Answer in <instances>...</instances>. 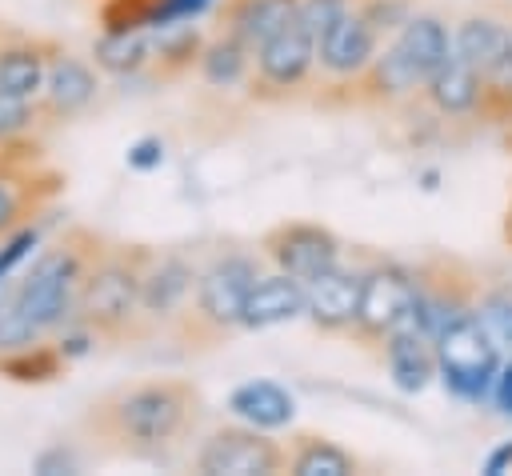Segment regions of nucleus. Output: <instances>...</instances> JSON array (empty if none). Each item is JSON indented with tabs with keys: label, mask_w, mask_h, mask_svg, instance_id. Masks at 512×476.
Segmentation results:
<instances>
[{
	"label": "nucleus",
	"mask_w": 512,
	"mask_h": 476,
	"mask_svg": "<svg viewBox=\"0 0 512 476\" xmlns=\"http://www.w3.org/2000/svg\"><path fill=\"white\" fill-rule=\"evenodd\" d=\"M452 48L460 60H468L480 76L488 68H496L508 48H512V24L492 16V12H468L456 28H452Z\"/></svg>",
	"instance_id": "obj_22"
},
{
	"label": "nucleus",
	"mask_w": 512,
	"mask_h": 476,
	"mask_svg": "<svg viewBox=\"0 0 512 476\" xmlns=\"http://www.w3.org/2000/svg\"><path fill=\"white\" fill-rule=\"evenodd\" d=\"M508 52H512V48H508Z\"/></svg>",
	"instance_id": "obj_45"
},
{
	"label": "nucleus",
	"mask_w": 512,
	"mask_h": 476,
	"mask_svg": "<svg viewBox=\"0 0 512 476\" xmlns=\"http://www.w3.org/2000/svg\"><path fill=\"white\" fill-rule=\"evenodd\" d=\"M48 332L32 320V312L8 292V300L0 304V356H8V352H20V348H32V344H40Z\"/></svg>",
	"instance_id": "obj_31"
},
{
	"label": "nucleus",
	"mask_w": 512,
	"mask_h": 476,
	"mask_svg": "<svg viewBox=\"0 0 512 476\" xmlns=\"http://www.w3.org/2000/svg\"><path fill=\"white\" fill-rule=\"evenodd\" d=\"M96 340H100V336H96L84 320H76V316H72L64 328L52 332V344H56V352L64 356V364H76V360L92 356V352H96Z\"/></svg>",
	"instance_id": "obj_35"
},
{
	"label": "nucleus",
	"mask_w": 512,
	"mask_h": 476,
	"mask_svg": "<svg viewBox=\"0 0 512 476\" xmlns=\"http://www.w3.org/2000/svg\"><path fill=\"white\" fill-rule=\"evenodd\" d=\"M304 304H308V284L288 276V272H260V280L252 284L248 300H244V316H240V328L244 332H264V328H276V324H288V320H300L304 316Z\"/></svg>",
	"instance_id": "obj_19"
},
{
	"label": "nucleus",
	"mask_w": 512,
	"mask_h": 476,
	"mask_svg": "<svg viewBox=\"0 0 512 476\" xmlns=\"http://www.w3.org/2000/svg\"><path fill=\"white\" fill-rule=\"evenodd\" d=\"M392 40H396V48L420 68L424 80L456 52V48H452V28H448L436 12H412V16L404 20V28H400Z\"/></svg>",
	"instance_id": "obj_24"
},
{
	"label": "nucleus",
	"mask_w": 512,
	"mask_h": 476,
	"mask_svg": "<svg viewBox=\"0 0 512 476\" xmlns=\"http://www.w3.org/2000/svg\"><path fill=\"white\" fill-rule=\"evenodd\" d=\"M508 144H512V124H508Z\"/></svg>",
	"instance_id": "obj_44"
},
{
	"label": "nucleus",
	"mask_w": 512,
	"mask_h": 476,
	"mask_svg": "<svg viewBox=\"0 0 512 476\" xmlns=\"http://www.w3.org/2000/svg\"><path fill=\"white\" fill-rule=\"evenodd\" d=\"M348 8H352V0H300V4H296V16H300V24L320 40Z\"/></svg>",
	"instance_id": "obj_36"
},
{
	"label": "nucleus",
	"mask_w": 512,
	"mask_h": 476,
	"mask_svg": "<svg viewBox=\"0 0 512 476\" xmlns=\"http://www.w3.org/2000/svg\"><path fill=\"white\" fill-rule=\"evenodd\" d=\"M360 280H364V268H352V264H336L332 272L316 276L308 284V304H304V320L316 328V332H348L352 320H356V304H360Z\"/></svg>",
	"instance_id": "obj_17"
},
{
	"label": "nucleus",
	"mask_w": 512,
	"mask_h": 476,
	"mask_svg": "<svg viewBox=\"0 0 512 476\" xmlns=\"http://www.w3.org/2000/svg\"><path fill=\"white\" fill-rule=\"evenodd\" d=\"M36 116H40L36 100H16V96L0 92V144L24 140L32 132V124H36Z\"/></svg>",
	"instance_id": "obj_34"
},
{
	"label": "nucleus",
	"mask_w": 512,
	"mask_h": 476,
	"mask_svg": "<svg viewBox=\"0 0 512 476\" xmlns=\"http://www.w3.org/2000/svg\"><path fill=\"white\" fill-rule=\"evenodd\" d=\"M488 404L496 408V416L512 420V356H504V360H500L496 380H492V392H488Z\"/></svg>",
	"instance_id": "obj_40"
},
{
	"label": "nucleus",
	"mask_w": 512,
	"mask_h": 476,
	"mask_svg": "<svg viewBox=\"0 0 512 476\" xmlns=\"http://www.w3.org/2000/svg\"><path fill=\"white\" fill-rule=\"evenodd\" d=\"M32 472H40V476H72V472H80V456L68 444H48V448H40L32 456Z\"/></svg>",
	"instance_id": "obj_38"
},
{
	"label": "nucleus",
	"mask_w": 512,
	"mask_h": 476,
	"mask_svg": "<svg viewBox=\"0 0 512 476\" xmlns=\"http://www.w3.org/2000/svg\"><path fill=\"white\" fill-rule=\"evenodd\" d=\"M420 104L428 112H436L440 120H476L480 104H484V76L460 60L456 52L424 80L420 88Z\"/></svg>",
	"instance_id": "obj_16"
},
{
	"label": "nucleus",
	"mask_w": 512,
	"mask_h": 476,
	"mask_svg": "<svg viewBox=\"0 0 512 476\" xmlns=\"http://www.w3.org/2000/svg\"><path fill=\"white\" fill-rule=\"evenodd\" d=\"M416 304V268L400 260H372L360 280V304L352 320V340L364 348L384 344V336L408 324Z\"/></svg>",
	"instance_id": "obj_6"
},
{
	"label": "nucleus",
	"mask_w": 512,
	"mask_h": 476,
	"mask_svg": "<svg viewBox=\"0 0 512 476\" xmlns=\"http://www.w3.org/2000/svg\"><path fill=\"white\" fill-rule=\"evenodd\" d=\"M204 40L208 36L196 28V20H176V24L152 28V68L160 76H176V72L192 68Z\"/></svg>",
	"instance_id": "obj_27"
},
{
	"label": "nucleus",
	"mask_w": 512,
	"mask_h": 476,
	"mask_svg": "<svg viewBox=\"0 0 512 476\" xmlns=\"http://www.w3.org/2000/svg\"><path fill=\"white\" fill-rule=\"evenodd\" d=\"M44 248V220H24L8 236H0V288H12L16 272Z\"/></svg>",
	"instance_id": "obj_30"
},
{
	"label": "nucleus",
	"mask_w": 512,
	"mask_h": 476,
	"mask_svg": "<svg viewBox=\"0 0 512 476\" xmlns=\"http://www.w3.org/2000/svg\"><path fill=\"white\" fill-rule=\"evenodd\" d=\"M164 156H168V148H164L160 136H136V140L124 148V164H128L132 172H140V176L164 168Z\"/></svg>",
	"instance_id": "obj_37"
},
{
	"label": "nucleus",
	"mask_w": 512,
	"mask_h": 476,
	"mask_svg": "<svg viewBox=\"0 0 512 476\" xmlns=\"http://www.w3.org/2000/svg\"><path fill=\"white\" fill-rule=\"evenodd\" d=\"M52 48H56L52 40H28V36L0 40V92L16 100H40Z\"/></svg>",
	"instance_id": "obj_21"
},
{
	"label": "nucleus",
	"mask_w": 512,
	"mask_h": 476,
	"mask_svg": "<svg viewBox=\"0 0 512 476\" xmlns=\"http://www.w3.org/2000/svg\"><path fill=\"white\" fill-rule=\"evenodd\" d=\"M356 468H360V460L324 436H300L288 448V472L292 476H352Z\"/></svg>",
	"instance_id": "obj_28"
},
{
	"label": "nucleus",
	"mask_w": 512,
	"mask_h": 476,
	"mask_svg": "<svg viewBox=\"0 0 512 476\" xmlns=\"http://www.w3.org/2000/svg\"><path fill=\"white\" fill-rule=\"evenodd\" d=\"M476 296H480V280L464 260L452 256L424 260L416 264V304L408 324H416L428 340H436L448 324L476 312Z\"/></svg>",
	"instance_id": "obj_7"
},
{
	"label": "nucleus",
	"mask_w": 512,
	"mask_h": 476,
	"mask_svg": "<svg viewBox=\"0 0 512 476\" xmlns=\"http://www.w3.org/2000/svg\"><path fill=\"white\" fill-rule=\"evenodd\" d=\"M140 264H144L140 244H100L96 256L88 260L76 296V320H84L100 340L136 336V328L144 324Z\"/></svg>",
	"instance_id": "obj_3"
},
{
	"label": "nucleus",
	"mask_w": 512,
	"mask_h": 476,
	"mask_svg": "<svg viewBox=\"0 0 512 476\" xmlns=\"http://www.w3.org/2000/svg\"><path fill=\"white\" fill-rule=\"evenodd\" d=\"M0 156H4V152H0Z\"/></svg>",
	"instance_id": "obj_46"
},
{
	"label": "nucleus",
	"mask_w": 512,
	"mask_h": 476,
	"mask_svg": "<svg viewBox=\"0 0 512 476\" xmlns=\"http://www.w3.org/2000/svg\"><path fill=\"white\" fill-rule=\"evenodd\" d=\"M196 72L208 88H244L252 76V48L244 40H236L232 32H212L196 56Z\"/></svg>",
	"instance_id": "obj_25"
},
{
	"label": "nucleus",
	"mask_w": 512,
	"mask_h": 476,
	"mask_svg": "<svg viewBox=\"0 0 512 476\" xmlns=\"http://www.w3.org/2000/svg\"><path fill=\"white\" fill-rule=\"evenodd\" d=\"M228 412L240 420V424H252V428H264V432H280L296 420V396L276 384V380H244L228 392Z\"/></svg>",
	"instance_id": "obj_20"
},
{
	"label": "nucleus",
	"mask_w": 512,
	"mask_h": 476,
	"mask_svg": "<svg viewBox=\"0 0 512 476\" xmlns=\"http://www.w3.org/2000/svg\"><path fill=\"white\" fill-rule=\"evenodd\" d=\"M436 380L444 384L448 396L464 400V404H488L496 368L504 360V348L496 344V336L472 316L448 324L436 340Z\"/></svg>",
	"instance_id": "obj_5"
},
{
	"label": "nucleus",
	"mask_w": 512,
	"mask_h": 476,
	"mask_svg": "<svg viewBox=\"0 0 512 476\" xmlns=\"http://www.w3.org/2000/svg\"><path fill=\"white\" fill-rule=\"evenodd\" d=\"M196 264L184 252H152L144 248L140 264V316L144 324H176L192 284H196Z\"/></svg>",
	"instance_id": "obj_12"
},
{
	"label": "nucleus",
	"mask_w": 512,
	"mask_h": 476,
	"mask_svg": "<svg viewBox=\"0 0 512 476\" xmlns=\"http://www.w3.org/2000/svg\"><path fill=\"white\" fill-rule=\"evenodd\" d=\"M420 88H424L420 68L396 48V40H388V44H380V52L372 56V64L352 84V104L396 108V104L420 100Z\"/></svg>",
	"instance_id": "obj_14"
},
{
	"label": "nucleus",
	"mask_w": 512,
	"mask_h": 476,
	"mask_svg": "<svg viewBox=\"0 0 512 476\" xmlns=\"http://www.w3.org/2000/svg\"><path fill=\"white\" fill-rule=\"evenodd\" d=\"M220 0H156L152 8V28L160 24H176V20H200L204 12H212Z\"/></svg>",
	"instance_id": "obj_39"
},
{
	"label": "nucleus",
	"mask_w": 512,
	"mask_h": 476,
	"mask_svg": "<svg viewBox=\"0 0 512 476\" xmlns=\"http://www.w3.org/2000/svg\"><path fill=\"white\" fill-rule=\"evenodd\" d=\"M192 464L200 476H276L288 468V448L264 428L228 424L196 448Z\"/></svg>",
	"instance_id": "obj_9"
},
{
	"label": "nucleus",
	"mask_w": 512,
	"mask_h": 476,
	"mask_svg": "<svg viewBox=\"0 0 512 476\" xmlns=\"http://www.w3.org/2000/svg\"><path fill=\"white\" fill-rule=\"evenodd\" d=\"M500 232H504V244L512 248V200H508V208H504V224H500Z\"/></svg>",
	"instance_id": "obj_43"
},
{
	"label": "nucleus",
	"mask_w": 512,
	"mask_h": 476,
	"mask_svg": "<svg viewBox=\"0 0 512 476\" xmlns=\"http://www.w3.org/2000/svg\"><path fill=\"white\" fill-rule=\"evenodd\" d=\"M480 472H484V476H504V472H512V440L492 444L488 456L480 460Z\"/></svg>",
	"instance_id": "obj_41"
},
{
	"label": "nucleus",
	"mask_w": 512,
	"mask_h": 476,
	"mask_svg": "<svg viewBox=\"0 0 512 476\" xmlns=\"http://www.w3.org/2000/svg\"><path fill=\"white\" fill-rule=\"evenodd\" d=\"M380 356H384L392 388L404 392V396H420L436 380V348L416 324L392 328L380 344Z\"/></svg>",
	"instance_id": "obj_18"
},
{
	"label": "nucleus",
	"mask_w": 512,
	"mask_h": 476,
	"mask_svg": "<svg viewBox=\"0 0 512 476\" xmlns=\"http://www.w3.org/2000/svg\"><path fill=\"white\" fill-rule=\"evenodd\" d=\"M152 8H156V0H104L100 28H108V32L148 28L152 32Z\"/></svg>",
	"instance_id": "obj_33"
},
{
	"label": "nucleus",
	"mask_w": 512,
	"mask_h": 476,
	"mask_svg": "<svg viewBox=\"0 0 512 476\" xmlns=\"http://www.w3.org/2000/svg\"><path fill=\"white\" fill-rule=\"evenodd\" d=\"M100 92V76L96 64H88L84 56L68 52V48H52L48 60V76H44V92H40V112L52 120H72L84 108H92Z\"/></svg>",
	"instance_id": "obj_15"
},
{
	"label": "nucleus",
	"mask_w": 512,
	"mask_h": 476,
	"mask_svg": "<svg viewBox=\"0 0 512 476\" xmlns=\"http://www.w3.org/2000/svg\"><path fill=\"white\" fill-rule=\"evenodd\" d=\"M256 280H260V256L240 252V248L212 256L196 272L192 296H188L180 320L172 324L176 336L192 348H204V344H216L220 336L236 332L240 316H244V300Z\"/></svg>",
	"instance_id": "obj_2"
},
{
	"label": "nucleus",
	"mask_w": 512,
	"mask_h": 476,
	"mask_svg": "<svg viewBox=\"0 0 512 476\" xmlns=\"http://www.w3.org/2000/svg\"><path fill=\"white\" fill-rule=\"evenodd\" d=\"M196 416H200L196 384L180 376H164V380H144V384H128L100 396L84 416V424L100 440L124 452H160L176 444L196 424Z\"/></svg>",
	"instance_id": "obj_1"
},
{
	"label": "nucleus",
	"mask_w": 512,
	"mask_h": 476,
	"mask_svg": "<svg viewBox=\"0 0 512 476\" xmlns=\"http://www.w3.org/2000/svg\"><path fill=\"white\" fill-rule=\"evenodd\" d=\"M16 144H4L8 152L0 156V236H8L16 224L32 220L60 188V172L40 168L36 156H16L20 152Z\"/></svg>",
	"instance_id": "obj_13"
},
{
	"label": "nucleus",
	"mask_w": 512,
	"mask_h": 476,
	"mask_svg": "<svg viewBox=\"0 0 512 476\" xmlns=\"http://www.w3.org/2000/svg\"><path fill=\"white\" fill-rule=\"evenodd\" d=\"M64 356L56 352V344H32V348H20V352H8L0 356V376L16 380V384H48L64 372Z\"/></svg>",
	"instance_id": "obj_29"
},
{
	"label": "nucleus",
	"mask_w": 512,
	"mask_h": 476,
	"mask_svg": "<svg viewBox=\"0 0 512 476\" xmlns=\"http://www.w3.org/2000/svg\"><path fill=\"white\" fill-rule=\"evenodd\" d=\"M380 44H384V36L356 12V4L316 40V68L328 88H344V96H340L344 104H352V84L372 64Z\"/></svg>",
	"instance_id": "obj_11"
},
{
	"label": "nucleus",
	"mask_w": 512,
	"mask_h": 476,
	"mask_svg": "<svg viewBox=\"0 0 512 476\" xmlns=\"http://www.w3.org/2000/svg\"><path fill=\"white\" fill-rule=\"evenodd\" d=\"M92 64L112 76H136L152 68V32L148 28H132V32L100 28V36L92 40Z\"/></svg>",
	"instance_id": "obj_26"
},
{
	"label": "nucleus",
	"mask_w": 512,
	"mask_h": 476,
	"mask_svg": "<svg viewBox=\"0 0 512 476\" xmlns=\"http://www.w3.org/2000/svg\"><path fill=\"white\" fill-rule=\"evenodd\" d=\"M296 4L300 0H220V28L256 52L296 16Z\"/></svg>",
	"instance_id": "obj_23"
},
{
	"label": "nucleus",
	"mask_w": 512,
	"mask_h": 476,
	"mask_svg": "<svg viewBox=\"0 0 512 476\" xmlns=\"http://www.w3.org/2000/svg\"><path fill=\"white\" fill-rule=\"evenodd\" d=\"M476 320L496 336L500 348H512V284L480 288V296H476Z\"/></svg>",
	"instance_id": "obj_32"
},
{
	"label": "nucleus",
	"mask_w": 512,
	"mask_h": 476,
	"mask_svg": "<svg viewBox=\"0 0 512 476\" xmlns=\"http://www.w3.org/2000/svg\"><path fill=\"white\" fill-rule=\"evenodd\" d=\"M420 188H424V192H436V188H440V172H436V168H424V172H420Z\"/></svg>",
	"instance_id": "obj_42"
},
{
	"label": "nucleus",
	"mask_w": 512,
	"mask_h": 476,
	"mask_svg": "<svg viewBox=\"0 0 512 476\" xmlns=\"http://www.w3.org/2000/svg\"><path fill=\"white\" fill-rule=\"evenodd\" d=\"M260 252H264V260H272V268L312 284L316 276L332 272L344 260V240L324 224L284 220L260 236Z\"/></svg>",
	"instance_id": "obj_10"
},
{
	"label": "nucleus",
	"mask_w": 512,
	"mask_h": 476,
	"mask_svg": "<svg viewBox=\"0 0 512 476\" xmlns=\"http://www.w3.org/2000/svg\"><path fill=\"white\" fill-rule=\"evenodd\" d=\"M104 240L72 228L64 240L44 244L32 260L28 272L20 280H12V296L32 312V320L52 336L56 328H64L76 316V296H80V280L88 272V260L96 256Z\"/></svg>",
	"instance_id": "obj_4"
},
{
	"label": "nucleus",
	"mask_w": 512,
	"mask_h": 476,
	"mask_svg": "<svg viewBox=\"0 0 512 476\" xmlns=\"http://www.w3.org/2000/svg\"><path fill=\"white\" fill-rule=\"evenodd\" d=\"M316 72V36L300 24V16H292L276 36H268L256 52H252V76H248V92L256 100H284L292 92H300Z\"/></svg>",
	"instance_id": "obj_8"
}]
</instances>
